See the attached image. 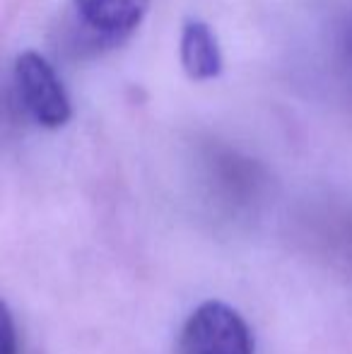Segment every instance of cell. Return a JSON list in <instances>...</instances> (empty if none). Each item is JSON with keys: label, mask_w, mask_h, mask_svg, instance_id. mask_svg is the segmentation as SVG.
Listing matches in <instances>:
<instances>
[{"label": "cell", "mask_w": 352, "mask_h": 354, "mask_svg": "<svg viewBox=\"0 0 352 354\" xmlns=\"http://www.w3.org/2000/svg\"><path fill=\"white\" fill-rule=\"evenodd\" d=\"M178 354H254V333L230 304L205 301L183 323Z\"/></svg>", "instance_id": "6da1fadb"}, {"label": "cell", "mask_w": 352, "mask_h": 354, "mask_svg": "<svg viewBox=\"0 0 352 354\" xmlns=\"http://www.w3.org/2000/svg\"><path fill=\"white\" fill-rule=\"evenodd\" d=\"M15 82H17L22 104L29 116L44 128H63L73 116V104L66 87L58 80L53 66L37 51H24L15 61Z\"/></svg>", "instance_id": "7a4b0ae2"}, {"label": "cell", "mask_w": 352, "mask_h": 354, "mask_svg": "<svg viewBox=\"0 0 352 354\" xmlns=\"http://www.w3.org/2000/svg\"><path fill=\"white\" fill-rule=\"evenodd\" d=\"M152 0H73L82 29L104 46L128 39L150 12Z\"/></svg>", "instance_id": "3957f363"}, {"label": "cell", "mask_w": 352, "mask_h": 354, "mask_svg": "<svg viewBox=\"0 0 352 354\" xmlns=\"http://www.w3.org/2000/svg\"><path fill=\"white\" fill-rule=\"evenodd\" d=\"M181 63L188 77L193 80H212L222 73V51L217 37L201 19H191L183 27Z\"/></svg>", "instance_id": "277c9868"}, {"label": "cell", "mask_w": 352, "mask_h": 354, "mask_svg": "<svg viewBox=\"0 0 352 354\" xmlns=\"http://www.w3.org/2000/svg\"><path fill=\"white\" fill-rule=\"evenodd\" d=\"M0 354H19L17 326H15L12 311L0 299Z\"/></svg>", "instance_id": "5b68a950"}, {"label": "cell", "mask_w": 352, "mask_h": 354, "mask_svg": "<svg viewBox=\"0 0 352 354\" xmlns=\"http://www.w3.org/2000/svg\"><path fill=\"white\" fill-rule=\"evenodd\" d=\"M340 51H343L345 63H348V68L352 73V8H350V12L345 15L343 27H340Z\"/></svg>", "instance_id": "8992f818"}]
</instances>
